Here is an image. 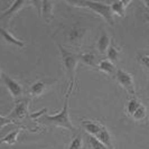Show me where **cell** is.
<instances>
[{"label": "cell", "instance_id": "1", "mask_svg": "<svg viewBox=\"0 0 149 149\" xmlns=\"http://www.w3.org/2000/svg\"><path fill=\"white\" fill-rule=\"evenodd\" d=\"M57 48L60 51L63 68L65 71V75H66L67 79V90L73 91L74 88H76V90H77L79 85L76 82V68H77V64L80 63L79 54L66 49L60 43H57Z\"/></svg>", "mask_w": 149, "mask_h": 149}, {"label": "cell", "instance_id": "2", "mask_svg": "<svg viewBox=\"0 0 149 149\" xmlns=\"http://www.w3.org/2000/svg\"><path fill=\"white\" fill-rule=\"evenodd\" d=\"M72 94V91L67 90L65 95H64V104H63V109L61 110L58 113L56 114H44L42 117V121L44 123L51 125V126H55V127L65 128L70 131L76 132L77 129L74 127V125L72 123V121L70 119V113H68V105H70V97Z\"/></svg>", "mask_w": 149, "mask_h": 149}, {"label": "cell", "instance_id": "3", "mask_svg": "<svg viewBox=\"0 0 149 149\" xmlns=\"http://www.w3.org/2000/svg\"><path fill=\"white\" fill-rule=\"evenodd\" d=\"M67 3L71 6H75V7L90 9L91 11L95 13L101 18H103L110 26L113 27L116 25L114 15L112 13L110 2L108 3V2H97V1H73V2H67Z\"/></svg>", "mask_w": 149, "mask_h": 149}, {"label": "cell", "instance_id": "4", "mask_svg": "<svg viewBox=\"0 0 149 149\" xmlns=\"http://www.w3.org/2000/svg\"><path fill=\"white\" fill-rule=\"evenodd\" d=\"M64 42L68 46H74V47H81L88 35V29L85 27H82L77 24L72 26H64L62 30Z\"/></svg>", "mask_w": 149, "mask_h": 149}, {"label": "cell", "instance_id": "5", "mask_svg": "<svg viewBox=\"0 0 149 149\" xmlns=\"http://www.w3.org/2000/svg\"><path fill=\"white\" fill-rule=\"evenodd\" d=\"M1 80H2V83L6 85L8 92L10 93V95L14 99L15 102L22 101L25 99V90L19 81L10 77L5 72H1Z\"/></svg>", "mask_w": 149, "mask_h": 149}, {"label": "cell", "instance_id": "6", "mask_svg": "<svg viewBox=\"0 0 149 149\" xmlns=\"http://www.w3.org/2000/svg\"><path fill=\"white\" fill-rule=\"evenodd\" d=\"M114 79H116V81L120 84V86H122L123 89L127 91L128 94H130L131 97H132V95H136L134 77L130 72L125 71V70H122V68H118Z\"/></svg>", "mask_w": 149, "mask_h": 149}, {"label": "cell", "instance_id": "7", "mask_svg": "<svg viewBox=\"0 0 149 149\" xmlns=\"http://www.w3.org/2000/svg\"><path fill=\"white\" fill-rule=\"evenodd\" d=\"M34 6L37 8L38 16L42 17L46 22H51L55 3L52 1H34Z\"/></svg>", "mask_w": 149, "mask_h": 149}, {"label": "cell", "instance_id": "8", "mask_svg": "<svg viewBox=\"0 0 149 149\" xmlns=\"http://www.w3.org/2000/svg\"><path fill=\"white\" fill-rule=\"evenodd\" d=\"M55 82H53V81H45V80H39L37 82L33 83L28 90V95L34 99L42 97L49 90V88Z\"/></svg>", "mask_w": 149, "mask_h": 149}, {"label": "cell", "instance_id": "9", "mask_svg": "<svg viewBox=\"0 0 149 149\" xmlns=\"http://www.w3.org/2000/svg\"><path fill=\"white\" fill-rule=\"evenodd\" d=\"M28 6H34V1H22V0H19V1L11 2V6L8 7L7 9H5L1 13L0 20H3L6 18H10L13 16L17 15L20 10H22L25 7H28Z\"/></svg>", "mask_w": 149, "mask_h": 149}, {"label": "cell", "instance_id": "10", "mask_svg": "<svg viewBox=\"0 0 149 149\" xmlns=\"http://www.w3.org/2000/svg\"><path fill=\"white\" fill-rule=\"evenodd\" d=\"M79 58H80V62L82 63L83 65L91 67L92 70H97V65H99V63L101 61L100 56L93 51L79 54Z\"/></svg>", "mask_w": 149, "mask_h": 149}, {"label": "cell", "instance_id": "11", "mask_svg": "<svg viewBox=\"0 0 149 149\" xmlns=\"http://www.w3.org/2000/svg\"><path fill=\"white\" fill-rule=\"evenodd\" d=\"M27 110H28V102L26 99H24L22 101H18L15 103V108L13 109V111L10 112V114L8 116L9 119L15 120H22L26 118L27 116Z\"/></svg>", "mask_w": 149, "mask_h": 149}, {"label": "cell", "instance_id": "12", "mask_svg": "<svg viewBox=\"0 0 149 149\" xmlns=\"http://www.w3.org/2000/svg\"><path fill=\"white\" fill-rule=\"evenodd\" d=\"M111 43H112V39H111V36H110V34L107 31V30H103L102 31V34H101V36L99 37L97 42V51L100 53V55H102V56H105L107 55V52H108V49H109V47L111 46Z\"/></svg>", "mask_w": 149, "mask_h": 149}, {"label": "cell", "instance_id": "13", "mask_svg": "<svg viewBox=\"0 0 149 149\" xmlns=\"http://www.w3.org/2000/svg\"><path fill=\"white\" fill-rule=\"evenodd\" d=\"M81 126L85 130V132L92 136H97L101 129L103 128V123H101V121L99 120H90V119H84L81 121Z\"/></svg>", "mask_w": 149, "mask_h": 149}, {"label": "cell", "instance_id": "14", "mask_svg": "<svg viewBox=\"0 0 149 149\" xmlns=\"http://www.w3.org/2000/svg\"><path fill=\"white\" fill-rule=\"evenodd\" d=\"M95 71H100V72L104 73L108 76H110V77H114L117 71H118V68H117L116 64L113 62H111V61L109 60V58H107V57H103V58H101V61H100V63H99V65H97Z\"/></svg>", "mask_w": 149, "mask_h": 149}, {"label": "cell", "instance_id": "15", "mask_svg": "<svg viewBox=\"0 0 149 149\" xmlns=\"http://www.w3.org/2000/svg\"><path fill=\"white\" fill-rule=\"evenodd\" d=\"M1 35H2V38L7 42L8 44L15 45V46L19 47V48L26 47V43H25L24 40L19 39V38H17L10 30L7 29V28H5V27H1Z\"/></svg>", "mask_w": 149, "mask_h": 149}, {"label": "cell", "instance_id": "16", "mask_svg": "<svg viewBox=\"0 0 149 149\" xmlns=\"http://www.w3.org/2000/svg\"><path fill=\"white\" fill-rule=\"evenodd\" d=\"M121 56H122V48L116 44V40H114V39H112L111 46L109 47L105 57L109 58L111 62H113L114 64H117V63H119L120 60H121Z\"/></svg>", "mask_w": 149, "mask_h": 149}, {"label": "cell", "instance_id": "17", "mask_svg": "<svg viewBox=\"0 0 149 149\" xmlns=\"http://www.w3.org/2000/svg\"><path fill=\"white\" fill-rule=\"evenodd\" d=\"M130 3H131V1H113V2H110L113 15L118 16L120 18H123L126 16L127 8Z\"/></svg>", "mask_w": 149, "mask_h": 149}, {"label": "cell", "instance_id": "18", "mask_svg": "<svg viewBox=\"0 0 149 149\" xmlns=\"http://www.w3.org/2000/svg\"><path fill=\"white\" fill-rule=\"evenodd\" d=\"M108 149H113V143H112V134L109 131V129L103 126V128L101 129V131L95 136Z\"/></svg>", "mask_w": 149, "mask_h": 149}, {"label": "cell", "instance_id": "19", "mask_svg": "<svg viewBox=\"0 0 149 149\" xmlns=\"http://www.w3.org/2000/svg\"><path fill=\"white\" fill-rule=\"evenodd\" d=\"M141 104H142L141 101L136 97V95H132V97L127 101V104H126V114H127L128 117L132 118L134 112L138 110V108Z\"/></svg>", "mask_w": 149, "mask_h": 149}, {"label": "cell", "instance_id": "20", "mask_svg": "<svg viewBox=\"0 0 149 149\" xmlns=\"http://www.w3.org/2000/svg\"><path fill=\"white\" fill-rule=\"evenodd\" d=\"M85 142L89 149H108L95 136H92V134H85Z\"/></svg>", "mask_w": 149, "mask_h": 149}, {"label": "cell", "instance_id": "21", "mask_svg": "<svg viewBox=\"0 0 149 149\" xmlns=\"http://www.w3.org/2000/svg\"><path fill=\"white\" fill-rule=\"evenodd\" d=\"M84 140H85V137L83 136L82 132L76 134L74 137L72 138V140L70 142V146H68L67 149H83Z\"/></svg>", "mask_w": 149, "mask_h": 149}, {"label": "cell", "instance_id": "22", "mask_svg": "<svg viewBox=\"0 0 149 149\" xmlns=\"http://www.w3.org/2000/svg\"><path fill=\"white\" fill-rule=\"evenodd\" d=\"M148 118V110H147V107L142 103L138 110L134 112V114L132 116V120L137 121V122H143L146 121Z\"/></svg>", "mask_w": 149, "mask_h": 149}, {"label": "cell", "instance_id": "23", "mask_svg": "<svg viewBox=\"0 0 149 149\" xmlns=\"http://www.w3.org/2000/svg\"><path fill=\"white\" fill-rule=\"evenodd\" d=\"M20 134V130H14L11 132L7 134L5 137L1 138V143H8V145H15L18 139V136Z\"/></svg>", "mask_w": 149, "mask_h": 149}, {"label": "cell", "instance_id": "24", "mask_svg": "<svg viewBox=\"0 0 149 149\" xmlns=\"http://www.w3.org/2000/svg\"><path fill=\"white\" fill-rule=\"evenodd\" d=\"M136 61L139 63V65L146 70L147 72H149V56L143 54V53H137L136 55Z\"/></svg>", "mask_w": 149, "mask_h": 149}, {"label": "cell", "instance_id": "25", "mask_svg": "<svg viewBox=\"0 0 149 149\" xmlns=\"http://www.w3.org/2000/svg\"><path fill=\"white\" fill-rule=\"evenodd\" d=\"M143 17H145L146 22H149V14H148V13H145V14H143Z\"/></svg>", "mask_w": 149, "mask_h": 149}, {"label": "cell", "instance_id": "26", "mask_svg": "<svg viewBox=\"0 0 149 149\" xmlns=\"http://www.w3.org/2000/svg\"><path fill=\"white\" fill-rule=\"evenodd\" d=\"M142 5H143V6H146L147 9H149V1H143V2H142Z\"/></svg>", "mask_w": 149, "mask_h": 149}, {"label": "cell", "instance_id": "27", "mask_svg": "<svg viewBox=\"0 0 149 149\" xmlns=\"http://www.w3.org/2000/svg\"><path fill=\"white\" fill-rule=\"evenodd\" d=\"M143 54H146V55H148L149 56V49L148 51H146V52H143Z\"/></svg>", "mask_w": 149, "mask_h": 149}]
</instances>
